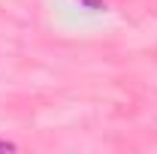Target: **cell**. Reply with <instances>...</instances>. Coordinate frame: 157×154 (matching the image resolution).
I'll return each instance as SVG.
<instances>
[{
	"mask_svg": "<svg viewBox=\"0 0 157 154\" xmlns=\"http://www.w3.org/2000/svg\"><path fill=\"white\" fill-rule=\"evenodd\" d=\"M0 151H15V145L12 142H0Z\"/></svg>",
	"mask_w": 157,
	"mask_h": 154,
	"instance_id": "obj_2",
	"label": "cell"
},
{
	"mask_svg": "<svg viewBox=\"0 0 157 154\" xmlns=\"http://www.w3.org/2000/svg\"><path fill=\"white\" fill-rule=\"evenodd\" d=\"M82 3H88V6H94V9H103V0H82Z\"/></svg>",
	"mask_w": 157,
	"mask_h": 154,
	"instance_id": "obj_1",
	"label": "cell"
}]
</instances>
